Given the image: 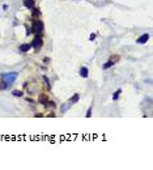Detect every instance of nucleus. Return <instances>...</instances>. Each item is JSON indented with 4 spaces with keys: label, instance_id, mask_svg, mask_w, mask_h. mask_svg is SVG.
I'll return each instance as SVG.
<instances>
[{
    "label": "nucleus",
    "instance_id": "1",
    "mask_svg": "<svg viewBox=\"0 0 153 170\" xmlns=\"http://www.w3.org/2000/svg\"><path fill=\"white\" fill-rule=\"evenodd\" d=\"M1 79L4 80L7 84H13L17 79V72H8V73H3L1 75Z\"/></svg>",
    "mask_w": 153,
    "mask_h": 170
},
{
    "label": "nucleus",
    "instance_id": "2",
    "mask_svg": "<svg viewBox=\"0 0 153 170\" xmlns=\"http://www.w3.org/2000/svg\"><path fill=\"white\" fill-rule=\"evenodd\" d=\"M32 31L37 33V35H41L42 31H43V24H42L39 20H34V22H33V26L30 29Z\"/></svg>",
    "mask_w": 153,
    "mask_h": 170
},
{
    "label": "nucleus",
    "instance_id": "3",
    "mask_svg": "<svg viewBox=\"0 0 153 170\" xmlns=\"http://www.w3.org/2000/svg\"><path fill=\"white\" fill-rule=\"evenodd\" d=\"M42 43H43L42 37H41V35H37V37L34 38V41H33V43H32V47H34L35 51H38V50L42 47Z\"/></svg>",
    "mask_w": 153,
    "mask_h": 170
},
{
    "label": "nucleus",
    "instance_id": "4",
    "mask_svg": "<svg viewBox=\"0 0 153 170\" xmlns=\"http://www.w3.org/2000/svg\"><path fill=\"white\" fill-rule=\"evenodd\" d=\"M148 39H149V34H148V33H145V34H143L141 37H139V38H137V41H136V42L139 43V44H143V43L148 42Z\"/></svg>",
    "mask_w": 153,
    "mask_h": 170
},
{
    "label": "nucleus",
    "instance_id": "5",
    "mask_svg": "<svg viewBox=\"0 0 153 170\" xmlns=\"http://www.w3.org/2000/svg\"><path fill=\"white\" fill-rule=\"evenodd\" d=\"M30 49H32V43H22V44L20 46L19 50H20L21 52H28Z\"/></svg>",
    "mask_w": 153,
    "mask_h": 170
},
{
    "label": "nucleus",
    "instance_id": "6",
    "mask_svg": "<svg viewBox=\"0 0 153 170\" xmlns=\"http://www.w3.org/2000/svg\"><path fill=\"white\" fill-rule=\"evenodd\" d=\"M35 3H34V0H24V5H25L28 9H32V8H34L35 7Z\"/></svg>",
    "mask_w": 153,
    "mask_h": 170
},
{
    "label": "nucleus",
    "instance_id": "7",
    "mask_svg": "<svg viewBox=\"0 0 153 170\" xmlns=\"http://www.w3.org/2000/svg\"><path fill=\"white\" fill-rule=\"evenodd\" d=\"M49 97H47V94H45V93H42L39 94V102L41 103H43V105H47V102H49Z\"/></svg>",
    "mask_w": 153,
    "mask_h": 170
},
{
    "label": "nucleus",
    "instance_id": "8",
    "mask_svg": "<svg viewBox=\"0 0 153 170\" xmlns=\"http://www.w3.org/2000/svg\"><path fill=\"white\" fill-rule=\"evenodd\" d=\"M88 68L86 67H81V69H80V76L81 77H88Z\"/></svg>",
    "mask_w": 153,
    "mask_h": 170
},
{
    "label": "nucleus",
    "instance_id": "9",
    "mask_svg": "<svg viewBox=\"0 0 153 170\" xmlns=\"http://www.w3.org/2000/svg\"><path fill=\"white\" fill-rule=\"evenodd\" d=\"M8 86H9V84H7V82H5L3 79L0 80V90H5V89H7Z\"/></svg>",
    "mask_w": 153,
    "mask_h": 170
},
{
    "label": "nucleus",
    "instance_id": "10",
    "mask_svg": "<svg viewBox=\"0 0 153 170\" xmlns=\"http://www.w3.org/2000/svg\"><path fill=\"white\" fill-rule=\"evenodd\" d=\"M32 11H33V17H39V14H41V11L38 9L37 7H34V8H32Z\"/></svg>",
    "mask_w": 153,
    "mask_h": 170
},
{
    "label": "nucleus",
    "instance_id": "11",
    "mask_svg": "<svg viewBox=\"0 0 153 170\" xmlns=\"http://www.w3.org/2000/svg\"><path fill=\"white\" fill-rule=\"evenodd\" d=\"M79 98H80V96H79V94H73V97H72L71 100H70V103H71V105L76 103L77 101H79Z\"/></svg>",
    "mask_w": 153,
    "mask_h": 170
},
{
    "label": "nucleus",
    "instance_id": "12",
    "mask_svg": "<svg viewBox=\"0 0 153 170\" xmlns=\"http://www.w3.org/2000/svg\"><path fill=\"white\" fill-rule=\"evenodd\" d=\"M121 93H122V89H118V90H116L115 93H114V96H113V100H114V101H116V100H118V98H119V94H121Z\"/></svg>",
    "mask_w": 153,
    "mask_h": 170
},
{
    "label": "nucleus",
    "instance_id": "13",
    "mask_svg": "<svg viewBox=\"0 0 153 170\" xmlns=\"http://www.w3.org/2000/svg\"><path fill=\"white\" fill-rule=\"evenodd\" d=\"M12 94H13L14 97H21V96H22V92H21V90H13V92H12Z\"/></svg>",
    "mask_w": 153,
    "mask_h": 170
},
{
    "label": "nucleus",
    "instance_id": "14",
    "mask_svg": "<svg viewBox=\"0 0 153 170\" xmlns=\"http://www.w3.org/2000/svg\"><path fill=\"white\" fill-rule=\"evenodd\" d=\"M113 64H114L113 62H111V60H109V62H107V63H105V64H103V69H107V68H110V67H111Z\"/></svg>",
    "mask_w": 153,
    "mask_h": 170
},
{
    "label": "nucleus",
    "instance_id": "15",
    "mask_svg": "<svg viewBox=\"0 0 153 170\" xmlns=\"http://www.w3.org/2000/svg\"><path fill=\"white\" fill-rule=\"evenodd\" d=\"M119 59V56H111V58H110V60L113 62V63H115V60H118Z\"/></svg>",
    "mask_w": 153,
    "mask_h": 170
},
{
    "label": "nucleus",
    "instance_id": "16",
    "mask_svg": "<svg viewBox=\"0 0 153 170\" xmlns=\"http://www.w3.org/2000/svg\"><path fill=\"white\" fill-rule=\"evenodd\" d=\"M92 117V109L88 110V113H86V118H90Z\"/></svg>",
    "mask_w": 153,
    "mask_h": 170
},
{
    "label": "nucleus",
    "instance_id": "17",
    "mask_svg": "<svg viewBox=\"0 0 153 170\" xmlns=\"http://www.w3.org/2000/svg\"><path fill=\"white\" fill-rule=\"evenodd\" d=\"M43 62H45V64H49V63H50V59H49V58H45Z\"/></svg>",
    "mask_w": 153,
    "mask_h": 170
},
{
    "label": "nucleus",
    "instance_id": "18",
    "mask_svg": "<svg viewBox=\"0 0 153 170\" xmlns=\"http://www.w3.org/2000/svg\"><path fill=\"white\" fill-rule=\"evenodd\" d=\"M94 38H96V34H90V37H89V39H90V41H94Z\"/></svg>",
    "mask_w": 153,
    "mask_h": 170
},
{
    "label": "nucleus",
    "instance_id": "19",
    "mask_svg": "<svg viewBox=\"0 0 153 170\" xmlns=\"http://www.w3.org/2000/svg\"><path fill=\"white\" fill-rule=\"evenodd\" d=\"M34 117H35V118H42L43 115H42V114H34Z\"/></svg>",
    "mask_w": 153,
    "mask_h": 170
},
{
    "label": "nucleus",
    "instance_id": "20",
    "mask_svg": "<svg viewBox=\"0 0 153 170\" xmlns=\"http://www.w3.org/2000/svg\"><path fill=\"white\" fill-rule=\"evenodd\" d=\"M3 9L7 11V9H8V5H7V4H4V5H3Z\"/></svg>",
    "mask_w": 153,
    "mask_h": 170
}]
</instances>
